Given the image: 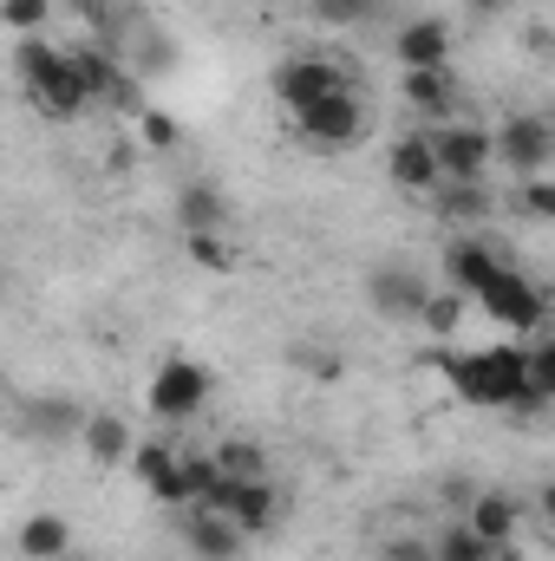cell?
<instances>
[{
  "label": "cell",
  "instance_id": "obj_1",
  "mask_svg": "<svg viewBox=\"0 0 555 561\" xmlns=\"http://www.w3.org/2000/svg\"><path fill=\"white\" fill-rule=\"evenodd\" d=\"M451 392L477 412H510V419H536L550 399L530 379V353L523 346H477V353H444L438 359Z\"/></svg>",
  "mask_w": 555,
  "mask_h": 561
},
{
  "label": "cell",
  "instance_id": "obj_2",
  "mask_svg": "<svg viewBox=\"0 0 555 561\" xmlns=\"http://www.w3.org/2000/svg\"><path fill=\"white\" fill-rule=\"evenodd\" d=\"M209 386H216L209 366H196V359H163V366L150 373V392H144V399H150V412L163 424H190L209 405Z\"/></svg>",
  "mask_w": 555,
  "mask_h": 561
},
{
  "label": "cell",
  "instance_id": "obj_3",
  "mask_svg": "<svg viewBox=\"0 0 555 561\" xmlns=\"http://www.w3.org/2000/svg\"><path fill=\"white\" fill-rule=\"evenodd\" d=\"M26 99H33V112L53 118V125H72L79 112H92V85H86V72L72 66V53H53V59L39 66V79H26Z\"/></svg>",
  "mask_w": 555,
  "mask_h": 561
},
{
  "label": "cell",
  "instance_id": "obj_4",
  "mask_svg": "<svg viewBox=\"0 0 555 561\" xmlns=\"http://www.w3.org/2000/svg\"><path fill=\"white\" fill-rule=\"evenodd\" d=\"M294 125H301V138L314 144V150H347V144H360L373 131V118H366V105H360L353 85L333 92V99H320V105H307Z\"/></svg>",
  "mask_w": 555,
  "mask_h": 561
},
{
  "label": "cell",
  "instance_id": "obj_5",
  "mask_svg": "<svg viewBox=\"0 0 555 561\" xmlns=\"http://www.w3.org/2000/svg\"><path fill=\"white\" fill-rule=\"evenodd\" d=\"M497 327H510V333H543V320H550V300H543V287L530 275H517V268H503V280L477 300Z\"/></svg>",
  "mask_w": 555,
  "mask_h": 561
},
{
  "label": "cell",
  "instance_id": "obj_6",
  "mask_svg": "<svg viewBox=\"0 0 555 561\" xmlns=\"http://www.w3.org/2000/svg\"><path fill=\"white\" fill-rule=\"evenodd\" d=\"M438 163H444V183H484V170L497 163V138L484 125H438Z\"/></svg>",
  "mask_w": 555,
  "mask_h": 561
},
{
  "label": "cell",
  "instance_id": "obj_7",
  "mask_svg": "<svg viewBox=\"0 0 555 561\" xmlns=\"http://www.w3.org/2000/svg\"><path fill=\"white\" fill-rule=\"evenodd\" d=\"M366 300H373L380 320L418 327V320H424V300H431V280H418V268H406V262H386V268L366 275Z\"/></svg>",
  "mask_w": 555,
  "mask_h": 561
},
{
  "label": "cell",
  "instance_id": "obj_8",
  "mask_svg": "<svg viewBox=\"0 0 555 561\" xmlns=\"http://www.w3.org/2000/svg\"><path fill=\"white\" fill-rule=\"evenodd\" d=\"M497 163L510 176H543L555 163V125L550 118H510V125H497Z\"/></svg>",
  "mask_w": 555,
  "mask_h": 561
},
{
  "label": "cell",
  "instance_id": "obj_9",
  "mask_svg": "<svg viewBox=\"0 0 555 561\" xmlns=\"http://www.w3.org/2000/svg\"><path fill=\"white\" fill-rule=\"evenodd\" d=\"M503 255L490 249V242H477V236H457V242H444V287H457L464 300H484L497 280H503Z\"/></svg>",
  "mask_w": 555,
  "mask_h": 561
},
{
  "label": "cell",
  "instance_id": "obj_10",
  "mask_svg": "<svg viewBox=\"0 0 555 561\" xmlns=\"http://www.w3.org/2000/svg\"><path fill=\"white\" fill-rule=\"evenodd\" d=\"M333 92H347V72L333 66V59H281L275 66V99L301 118L307 105H320V99H333Z\"/></svg>",
  "mask_w": 555,
  "mask_h": 561
},
{
  "label": "cell",
  "instance_id": "obj_11",
  "mask_svg": "<svg viewBox=\"0 0 555 561\" xmlns=\"http://www.w3.org/2000/svg\"><path fill=\"white\" fill-rule=\"evenodd\" d=\"M386 176H393V190H399V196H438V190H444V163H438L431 131H406V138L393 144Z\"/></svg>",
  "mask_w": 555,
  "mask_h": 561
},
{
  "label": "cell",
  "instance_id": "obj_12",
  "mask_svg": "<svg viewBox=\"0 0 555 561\" xmlns=\"http://www.w3.org/2000/svg\"><path fill=\"white\" fill-rule=\"evenodd\" d=\"M132 463H138V483L150 490V503H163V510H190L183 457H177V444H170V437H144L138 450H132Z\"/></svg>",
  "mask_w": 555,
  "mask_h": 561
},
{
  "label": "cell",
  "instance_id": "obj_13",
  "mask_svg": "<svg viewBox=\"0 0 555 561\" xmlns=\"http://www.w3.org/2000/svg\"><path fill=\"white\" fill-rule=\"evenodd\" d=\"M223 516H229L249 542H256V536H269V529L281 523L275 477H236V483H229V510H223Z\"/></svg>",
  "mask_w": 555,
  "mask_h": 561
},
{
  "label": "cell",
  "instance_id": "obj_14",
  "mask_svg": "<svg viewBox=\"0 0 555 561\" xmlns=\"http://www.w3.org/2000/svg\"><path fill=\"white\" fill-rule=\"evenodd\" d=\"M72 66L86 72L92 105H105V112H132V105H138V85H132V72L118 66V53H105V46H79Z\"/></svg>",
  "mask_w": 555,
  "mask_h": 561
},
{
  "label": "cell",
  "instance_id": "obj_15",
  "mask_svg": "<svg viewBox=\"0 0 555 561\" xmlns=\"http://www.w3.org/2000/svg\"><path fill=\"white\" fill-rule=\"evenodd\" d=\"M393 53L406 72H438V66H451V26L444 20H406L393 33Z\"/></svg>",
  "mask_w": 555,
  "mask_h": 561
},
{
  "label": "cell",
  "instance_id": "obj_16",
  "mask_svg": "<svg viewBox=\"0 0 555 561\" xmlns=\"http://www.w3.org/2000/svg\"><path fill=\"white\" fill-rule=\"evenodd\" d=\"M86 419L92 412H79L72 399H26L20 405V431L33 444H72V437H86Z\"/></svg>",
  "mask_w": 555,
  "mask_h": 561
},
{
  "label": "cell",
  "instance_id": "obj_17",
  "mask_svg": "<svg viewBox=\"0 0 555 561\" xmlns=\"http://www.w3.org/2000/svg\"><path fill=\"white\" fill-rule=\"evenodd\" d=\"M177 229L183 236H229V196L216 183H183L177 190Z\"/></svg>",
  "mask_w": 555,
  "mask_h": 561
},
{
  "label": "cell",
  "instance_id": "obj_18",
  "mask_svg": "<svg viewBox=\"0 0 555 561\" xmlns=\"http://www.w3.org/2000/svg\"><path fill=\"white\" fill-rule=\"evenodd\" d=\"M464 523H471L490 549H510V542H517V529H523V503H517V496H503V490H477V496H471V510H464Z\"/></svg>",
  "mask_w": 555,
  "mask_h": 561
},
{
  "label": "cell",
  "instance_id": "obj_19",
  "mask_svg": "<svg viewBox=\"0 0 555 561\" xmlns=\"http://www.w3.org/2000/svg\"><path fill=\"white\" fill-rule=\"evenodd\" d=\"M183 536H190V556H196V561H236V556H242V542H249L223 510H190Z\"/></svg>",
  "mask_w": 555,
  "mask_h": 561
},
{
  "label": "cell",
  "instance_id": "obj_20",
  "mask_svg": "<svg viewBox=\"0 0 555 561\" xmlns=\"http://www.w3.org/2000/svg\"><path fill=\"white\" fill-rule=\"evenodd\" d=\"M79 450H86L92 463L112 470V463H125V457L138 450V437H132V424L118 419V412H92V419H86V437H79Z\"/></svg>",
  "mask_w": 555,
  "mask_h": 561
},
{
  "label": "cell",
  "instance_id": "obj_21",
  "mask_svg": "<svg viewBox=\"0 0 555 561\" xmlns=\"http://www.w3.org/2000/svg\"><path fill=\"white\" fill-rule=\"evenodd\" d=\"M20 556H26V561H59V556H72V523H66V516H53V510L26 516V523H20Z\"/></svg>",
  "mask_w": 555,
  "mask_h": 561
},
{
  "label": "cell",
  "instance_id": "obj_22",
  "mask_svg": "<svg viewBox=\"0 0 555 561\" xmlns=\"http://www.w3.org/2000/svg\"><path fill=\"white\" fill-rule=\"evenodd\" d=\"M399 92H406V105H412L418 118H444L451 112V66H438V72H399Z\"/></svg>",
  "mask_w": 555,
  "mask_h": 561
},
{
  "label": "cell",
  "instance_id": "obj_23",
  "mask_svg": "<svg viewBox=\"0 0 555 561\" xmlns=\"http://www.w3.org/2000/svg\"><path fill=\"white\" fill-rule=\"evenodd\" d=\"M431 203H438L444 222H484V216H490V190H484V183H444Z\"/></svg>",
  "mask_w": 555,
  "mask_h": 561
},
{
  "label": "cell",
  "instance_id": "obj_24",
  "mask_svg": "<svg viewBox=\"0 0 555 561\" xmlns=\"http://www.w3.org/2000/svg\"><path fill=\"white\" fill-rule=\"evenodd\" d=\"M438 561H497V549H490L471 523H451V529L438 536Z\"/></svg>",
  "mask_w": 555,
  "mask_h": 561
},
{
  "label": "cell",
  "instance_id": "obj_25",
  "mask_svg": "<svg viewBox=\"0 0 555 561\" xmlns=\"http://www.w3.org/2000/svg\"><path fill=\"white\" fill-rule=\"evenodd\" d=\"M183 249H190V262H196V268H209V275H229V268H236L229 236H183Z\"/></svg>",
  "mask_w": 555,
  "mask_h": 561
},
{
  "label": "cell",
  "instance_id": "obj_26",
  "mask_svg": "<svg viewBox=\"0 0 555 561\" xmlns=\"http://www.w3.org/2000/svg\"><path fill=\"white\" fill-rule=\"evenodd\" d=\"M216 457H223V470H229V477H269V450H262V444H249V437H229Z\"/></svg>",
  "mask_w": 555,
  "mask_h": 561
},
{
  "label": "cell",
  "instance_id": "obj_27",
  "mask_svg": "<svg viewBox=\"0 0 555 561\" xmlns=\"http://www.w3.org/2000/svg\"><path fill=\"white\" fill-rule=\"evenodd\" d=\"M457 320H464V294L444 287V294L424 300V320H418V327H424V333H457Z\"/></svg>",
  "mask_w": 555,
  "mask_h": 561
},
{
  "label": "cell",
  "instance_id": "obj_28",
  "mask_svg": "<svg viewBox=\"0 0 555 561\" xmlns=\"http://www.w3.org/2000/svg\"><path fill=\"white\" fill-rule=\"evenodd\" d=\"M0 20H7L20 39H33V33L53 20V0H0Z\"/></svg>",
  "mask_w": 555,
  "mask_h": 561
},
{
  "label": "cell",
  "instance_id": "obj_29",
  "mask_svg": "<svg viewBox=\"0 0 555 561\" xmlns=\"http://www.w3.org/2000/svg\"><path fill=\"white\" fill-rule=\"evenodd\" d=\"M517 209H523L530 222H555V183H550V176H523Z\"/></svg>",
  "mask_w": 555,
  "mask_h": 561
},
{
  "label": "cell",
  "instance_id": "obj_30",
  "mask_svg": "<svg viewBox=\"0 0 555 561\" xmlns=\"http://www.w3.org/2000/svg\"><path fill=\"white\" fill-rule=\"evenodd\" d=\"M373 13H380V0H314V20L320 26H360Z\"/></svg>",
  "mask_w": 555,
  "mask_h": 561
},
{
  "label": "cell",
  "instance_id": "obj_31",
  "mask_svg": "<svg viewBox=\"0 0 555 561\" xmlns=\"http://www.w3.org/2000/svg\"><path fill=\"white\" fill-rule=\"evenodd\" d=\"M138 138H144V150H177V118L170 112H138Z\"/></svg>",
  "mask_w": 555,
  "mask_h": 561
},
{
  "label": "cell",
  "instance_id": "obj_32",
  "mask_svg": "<svg viewBox=\"0 0 555 561\" xmlns=\"http://www.w3.org/2000/svg\"><path fill=\"white\" fill-rule=\"evenodd\" d=\"M530 379H536V392L555 405V333L543 340V346H530Z\"/></svg>",
  "mask_w": 555,
  "mask_h": 561
},
{
  "label": "cell",
  "instance_id": "obj_33",
  "mask_svg": "<svg viewBox=\"0 0 555 561\" xmlns=\"http://www.w3.org/2000/svg\"><path fill=\"white\" fill-rule=\"evenodd\" d=\"M386 561H438V542H418V536H393L386 549H380Z\"/></svg>",
  "mask_w": 555,
  "mask_h": 561
},
{
  "label": "cell",
  "instance_id": "obj_34",
  "mask_svg": "<svg viewBox=\"0 0 555 561\" xmlns=\"http://www.w3.org/2000/svg\"><path fill=\"white\" fill-rule=\"evenodd\" d=\"M294 366L314 373V379H340V359L333 353H314V346H294Z\"/></svg>",
  "mask_w": 555,
  "mask_h": 561
},
{
  "label": "cell",
  "instance_id": "obj_35",
  "mask_svg": "<svg viewBox=\"0 0 555 561\" xmlns=\"http://www.w3.org/2000/svg\"><path fill=\"white\" fill-rule=\"evenodd\" d=\"M536 510H543V523H550V529H555V477H550V483H543V490H536Z\"/></svg>",
  "mask_w": 555,
  "mask_h": 561
},
{
  "label": "cell",
  "instance_id": "obj_36",
  "mask_svg": "<svg viewBox=\"0 0 555 561\" xmlns=\"http://www.w3.org/2000/svg\"><path fill=\"white\" fill-rule=\"evenodd\" d=\"M464 7H471V13H503L510 0H464Z\"/></svg>",
  "mask_w": 555,
  "mask_h": 561
},
{
  "label": "cell",
  "instance_id": "obj_37",
  "mask_svg": "<svg viewBox=\"0 0 555 561\" xmlns=\"http://www.w3.org/2000/svg\"><path fill=\"white\" fill-rule=\"evenodd\" d=\"M497 561H530V556H517V549H497Z\"/></svg>",
  "mask_w": 555,
  "mask_h": 561
},
{
  "label": "cell",
  "instance_id": "obj_38",
  "mask_svg": "<svg viewBox=\"0 0 555 561\" xmlns=\"http://www.w3.org/2000/svg\"><path fill=\"white\" fill-rule=\"evenodd\" d=\"M53 7H99V0H53Z\"/></svg>",
  "mask_w": 555,
  "mask_h": 561
},
{
  "label": "cell",
  "instance_id": "obj_39",
  "mask_svg": "<svg viewBox=\"0 0 555 561\" xmlns=\"http://www.w3.org/2000/svg\"><path fill=\"white\" fill-rule=\"evenodd\" d=\"M59 561H92V556H59Z\"/></svg>",
  "mask_w": 555,
  "mask_h": 561
},
{
  "label": "cell",
  "instance_id": "obj_40",
  "mask_svg": "<svg viewBox=\"0 0 555 561\" xmlns=\"http://www.w3.org/2000/svg\"><path fill=\"white\" fill-rule=\"evenodd\" d=\"M550 333H555V307H550Z\"/></svg>",
  "mask_w": 555,
  "mask_h": 561
}]
</instances>
